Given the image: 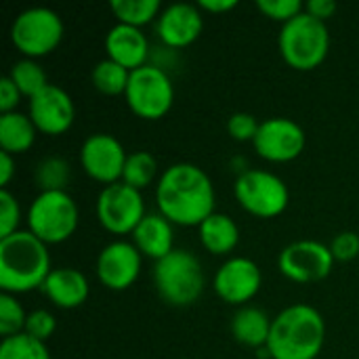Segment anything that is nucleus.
<instances>
[{
	"instance_id": "423d86ee",
	"label": "nucleus",
	"mask_w": 359,
	"mask_h": 359,
	"mask_svg": "<svg viewBox=\"0 0 359 359\" xmlns=\"http://www.w3.org/2000/svg\"><path fill=\"white\" fill-rule=\"evenodd\" d=\"M78 204L67 191H40L25 212L27 231L46 246L61 244L78 229Z\"/></svg>"
},
{
	"instance_id": "2eb2a0df",
	"label": "nucleus",
	"mask_w": 359,
	"mask_h": 359,
	"mask_svg": "<svg viewBox=\"0 0 359 359\" xmlns=\"http://www.w3.org/2000/svg\"><path fill=\"white\" fill-rule=\"evenodd\" d=\"M141 267L143 255L137 250L133 242L126 240H114L107 246H103L95 263L99 282L114 292L128 290L139 280Z\"/></svg>"
},
{
	"instance_id": "bb28decb",
	"label": "nucleus",
	"mask_w": 359,
	"mask_h": 359,
	"mask_svg": "<svg viewBox=\"0 0 359 359\" xmlns=\"http://www.w3.org/2000/svg\"><path fill=\"white\" fill-rule=\"evenodd\" d=\"M156 177H158V162H156V158L149 151L139 149V151L128 154L126 164H124L122 183L143 191V189H147L156 181Z\"/></svg>"
},
{
	"instance_id": "39448f33",
	"label": "nucleus",
	"mask_w": 359,
	"mask_h": 359,
	"mask_svg": "<svg viewBox=\"0 0 359 359\" xmlns=\"http://www.w3.org/2000/svg\"><path fill=\"white\" fill-rule=\"evenodd\" d=\"M278 48L282 59L297 72H311L324 63L330 50L328 25L309 13H301L280 27Z\"/></svg>"
},
{
	"instance_id": "1a4fd4ad",
	"label": "nucleus",
	"mask_w": 359,
	"mask_h": 359,
	"mask_svg": "<svg viewBox=\"0 0 359 359\" xmlns=\"http://www.w3.org/2000/svg\"><path fill=\"white\" fill-rule=\"evenodd\" d=\"M233 194L240 206L257 219H276L288 208L290 202L286 181L276 172L261 168L240 172L233 185Z\"/></svg>"
},
{
	"instance_id": "2f4dec72",
	"label": "nucleus",
	"mask_w": 359,
	"mask_h": 359,
	"mask_svg": "<svg viewBox=\"0 0 359 359\" xmlns=\"http://www.w3.org/2000/svg\"><path fill=\"white\" fill-rule=\"evenodd\" d=\"M257 8L265 17H269L273 21H280L282 25L292 21L294 17H299L305 11L301 0H259Z\"/></svg>"
},
{
	"instance_id": "c85d7f7f",
	"label": "nucleus",
	"mask_w": 359,
	"mask_h": 359,
	"mask_svg": "<svg viewBox=\"0 0 359 359\" xmlns=\"http://www.w3.org/2000/svg\"><path fill=\"white\" fill-rule=\"evenodd\" d=\"M0 359H50V351L46 343H40L21 332L17 337L2 339Z\"/></svg>"
},
{
	"instance_id": "72a5a7b5",
	"label": "nucleus",
	"mask_w": 359,
	"mask_h": 359,
	"mask_svg": "<svg viewBox=\"0 0 359 359\" xmlns=\"http://www.w3.org/2000/svg\"><path fill=\"white\" fill-rule=\"evenodd\" d=\"M259 126H261V122L252 114H248V111H236L227 120V135L233 141H240V143L255 141V137L259 133Z\"/></svg>"
},
{
	"instance_id": "4c0bfd02",
	"label": "nucleus",
	"mask_w": 359,
	"mask_h": 359,
	"mask_svg": "<svg viewBox=\"0 0 359 359\" xmlns=\"http://www.w3.org/2000/svg\"><path fill=\"white\" fill-rule=\"evenodd\" d=\"M13 177H15V156L0 151V185H2V189H6V185L11 183Z\"/></svg>"
},
{
	"instance_id": "393cba45",
	"label": "nucleus",
	"mask_w": 359,
	"mask_h": 359,
	"mask_svg": "<svg viewBox=\"0 0 359 359\" xmlns=\"http://www.w3.org/2000/svg\"><path fill=\"white\" fill-rule=\"evenodd\" d=\"M128 80H130V72L111 59H101L99 63H95V67L90 72V82H93L95 90H99L101 95H107V97L124 95Z\"/></svg>"
},
{
	"instance_id": "c756f323",
	"label": "nucleus",
	"mask_w": 359,
	"mask_h": 359,
	"mask_svg": "<svg viewBox=\"0 0 359 359\" xmlns=\"http://www.w3.org/2000/svg\"><path fill=\"white\" fill-rule=\"evenodd\" d=\"M27 313L15 294H0V337H17L25 330Z\"/></svg>"
},
{
	"instance_id": "a211bd4d",
	"label": "nucleus",
	"mask_w": 359,
	"mask_h": 359,
	"mask_svg": "<svg viewBox=\"0 0 359 359\" xmlns=\"http://www.w3.org/2000/svg\"><path fill=\"white\" fill-rule=\"evenodd\" d=\"M107 59L120 63L128 72H135L147 65L149 59V40L141 27L116 23L105 36Z\"/></svg>"
},
{
	"instance_id": "0eeeda50",
	"label": "nucleus",
	"mask_w": 359,
	"mask_h": 359,
	"mask_svg": "<svg viewBox=\"0 0 359 359\" xmlns=\"http://www.w3.org/2000/svg\"><path fill=\"white\" fill-rule=\"evenodd\" d=\"M63 19L48 6H29L11 23V42L25 59H40L53 53L63 40Z\"/></svg>"
},
{
	"instance_id": "aec40b11",
	"label": "nucleus",
	"mask_w": 359,
	"mask_h": 359,
	"mask_svg": "<svg viewBox=\"0 0 359 359\" xmlns=\"http://www.w3.org/2000/svg\"><path fill=\"white\" fill-rule=\"evenodd\" d=\"M130 238L143 259L156 263L175 250V225L160 212H147Z\"/></svg>"
},
{
	"instance_id": "f3484780",
	"label": "nucleus",
	"mask_w": 359,
	"mask_h": 359,
	"mask_svg": "<svg viewBox=\"0 0 359 359\" xmlns=\"http://www.w3.org/2000/svg\"><path fill=\"white\" fill-rule=\"evenodd\" d=\"M204 29L202 8L189 2H175L162 8L156 32L164 46L168 48H185L194 44Z\"/></svg>"
},
{
	"instance_id": "b1692460",
	"label": "nucleus",
	"mask_w": 359,
	"mask_h": 359,
	"mask_svg": "<svg viewBox=\"0 0 359 359\" xmlns=\"http://www.w3.org/2000/svg\"><path fill=\"white\" fill-rule=\"evenodd\" d=\"M109 11L118 19V23L143 27L151 23L154 19L158 21L162 13V2L160 0H111Z\"/></svg>"
},
{
	"instance_id": "4be33fe9",
	"label": "nucleus",
	"mask_w": 359,
	"mask_h": 359,
	"mask_svg": "<svg viewBox=\"0 0 359 359\" xmlns=\"http://www.w3.org/2000/svg\"><path fill=\"white\" fill-rule=\"evenodd\" d=\"M200 244L215 257H227L240 244V227L227 212H212L198 227Z\"/></svg>"
},
{
	"instance_id": "6ab92c4d",
	"label": "nucleus",
	"mask_w": 359,
	"mask_h": 359,
	"mask_svg": "<svg viewBox=\"0 0 359 359\" xmlns=\"http://www.w3.org/2000/svg\"><path fill=\"white\" fill-rule=\"evenodd\" d=\"M44 297L59 309H78L90 294L88 278L76 267H57L48 273L40 288Z\"/></svg>"
},
{
	"instance_id": "ddd939ff",
	"label": "nucleus",
	"mask_w": 359,
	"mask_h": 359,
	"mask_svg": "<svg viewBox=\"0 0 359 359\" xmlns=\"http://www.w3.org/2000/svg\"><path fill=\"white\" fill-rule=\"evenodd\" d=\"M124 145L109 133H93L80 147V166L97 183L114 185L122 181L126 164Z\"/></svg>"
},
{
	"instance_id": "e433bc0d",
	"label": "nucleus",
	"mask_w": 359,
	"mask_h": 359,
	"mask_svg": "<svg viewBox=\"0 0 359 359\" xmlns=\"http://www.w3.org/2000/svg\"><path fill=\"white\" fill-rule=\"evenodd\" d=\"M305 13L326 23L337 13V2L334 0H309L305 4Z\"/></svg>"
},
{
	"instance_id": "7c9ffc66",
	"label": "nucleus",
	"mask_w": 359,
	"mask_h": 359,
	"mask_svg": "<svg viewBox=\"0 0 359 359\" xmlns=\"http://www.w3.org/2000/svg\"><path fill=\"white\" fill-rule=\"evenodd\" d=\"M21 219L23 215H21L19 200L8 189H2L0 191V240L19 231Z\"/></svg>"
},
{
	"instance_id": "f8f14e48",
	"label": "nucleus",
	"mask_w": 359,
	"mask_h": 359,
	"mask_svg": "<svg viewBox=\"0 0 359 359\" xmlns=\"http://www.w3.org/2000/svg\"><path fill=\"white\" fill-rule=\"evenodd\" d=\"M252 145L263 160L273 164H286L297 160L305 151L307 135L297 120L276 116L261 122Z\"/></svg>"
},
{
	"instance_id": "412c9836",
	"label": "nucleus",
	"mask_w": 359,
	"mask_h": 359,
	"mask_svg": "<svg viewBox=\"0 0 359 359\" xmlns=\"http://www.w3.org/2000/svg\"><path fill=\"white\" fill-rule=\"evenodd\" d=\"M271 324L273 318H269L263 309L255 305H244L233 313L229 330L240 345L250 349H265L271 334Z\"/></svg>"
},
{
	"instance_id": "58836bf2",
	"label": "nucleus",
	"mask_w": 359,
	"mask_h": 359,
	"mask_svg": "<svg viewBox=\"0 0 359 359\" xmlns=\"http://www.w3.org/2000/svg\"><path fill=\"white\" fill-rule=\"evenodd\" d=\"M198 6L206 13H227L238 6V0H200Z\"/></svg>"
},
{
	"instance_id": "20e7f679",
	"label": "nucleus",
	"mask_w": 359,
	"mask_h": 359,
	"mask_svg": "<svg viewBox=\"0 0 359 359\" xmlns=\"http://www.w3.org/2000/svg\"><path fill=\"white\" fill-rule=\"evenodd\" d=\"M158 297L170 307H191L204 292V267L191 250L175 248L154 265Z\"/></svg>"
},
{
	"instance_id": "4468645a",
	"label": "nucleus",
	"mask_w": 359,
	"mask_h": 359,
	"mask_svg": "<svg viewBox=\"0 0 359 359\" xmlns=\"http://www.w3.org/2000/svg\"><path fill=\"white\" fill-rule=\"evenodd\" d=\"M263 286L261 267L248 257H229L215 273L212 288L227 305H248Z\"/></svg>"
},
{
	"instance_id": "a878e982",
	"label": "nucleus",
	"mask_w": 359,
	"mask_h": 359,
	"mask_svg": "<svg viewBox=\"0 0 359 359\" xmlns=\"http://www.w3.org/2000/svg\"><path fill=\"white\" fill-rule=\"evenodd\" d=\"M8 78L15 82V86L21 90L23 97H27V101L32 97H36L40 90H44L50 82L48 76L44 72V67L36 61V59H19L11 65Z\"/></svg>"
},
{
	"instance_id": "f257e3e1",
	"label": "nucleus",
	"mask_w": 359,
	"mask_h": 359,
	"mask_svg": "<svg viewBox=\"0 0 359 359\" xmlns=\"http://www.w3.org/2000/svg\"><path fill=\"white\" fill-rule=\"evenodd\" d=\"M212 179L191 162L170 164L156 183L158 212L172 225L200 227L215 210Z\"/></svg>"
},
{
	"instance_id": "5701e85b",
	"label": "nucleus",
	"mask_w": 359,
	"mask_h": 359,
	"mask_svg": "<svg viewBox=\"0 0 359 359\" xmlns=\"http://www.w3.org/2000/svg\"><path fill=\"white\" fill-rule=\"evenodd\" d=\"M38 128L34 126L32 118L23 111H11L0 116V149L19 156L32 149L36 143Z\"/></svg>"
},
{
	"instance_id": "7ed1b4c3",
	"label": "nucleus",
	"mask_w": 359,
	"mask_h": 359,
	"mask_svg": "<svg viewBox=\"0 0 359 359\" xmlns=\"http://www.w3.org/2000/svg\"><path fill=\"white\" fill-rule=\"evenodd\" d=\"M50 267L48 246L32 231L19 229L0 240V288L6 294H23L42 288Z\"/></svg>"
},
{
	"instance_id": "f03ea898",
	"label": "nucleus",
	"mask_w": 359,
	"mask_h": 359,
	"mask_svg": "<svg viewBox=\"0 0 359 359\" xmlns=\"http://www.w3.org/2000/svg\"><path fill=\"white\" fill-rule=\"evenodd\" d=\"M324 343V316L313 305L294 303L273 318L267 351L271 359H316Z\"/></svg>"
},
{
	"instance_id": "9b49d317",
	"label": "nucleus",
	"mask_w": 359,
	"mask_h": 359,
	"mask_svg": "<svg viewBox=\"0 0 359 359\" xmlns=\"http://www.w3.org/2000/svg\"><path fill=\"white\" fill-rule=\"evenodd\" d=\"M334 263L330 246L318 240H297L284 246L278 257L280 273L297 284L322 282L330 276Z\"/></svg>"
},
{
	"instance_id": "f704fd0d",
	"label": "nucleus",
	"mask_w": 359,
	"mask_h": 359,
	"mask_svg": "<svg viewBox=\"0 0 359 359\" xmlns=\"http://www.w3.org/2000/svg\"><path fill=\"white\" fill-rule=\"evenodd\" d=\"M332 250L334 261L341 263H349L359 257V233L355 231H341L332 238V242L328 244Z\"/></svg>"
},
{
	"instance_id": "9d476101",
	"label": "nucleus",
	"mask_w": 359,
	"mask_h": 359,
	"mask_svg": "<svg viewBox=\"0 0 359 359\" xmlns=\"http://www.w3.org/2000/svg\"><path fill=\"white\" fill-rule=\"evenodd\" d=\"M95 212L101 227L114 236H133L147 215L143 194L122 181L99 191Z\"/></svg>"
},
{
	"instance_id": "c9c22d12",
	"label": "nucleus",
	"mask_w": 359,
	"mask_h": 359,
	"mask_svg": "<svg viewBox=\"0 0 359 359\" xmlns=\"http://www.w3.org/2000/svg\"><path fill=\"white\" fill-rule=\"evenodd\" d=\"M21 99H23L21 90L15 86V82H13L8 76H4V78L0 80V111H2V114L19 111L17 107H19Z\"/></svg>"
},
{
	"instance_id": "473e14b6",
	"label": "nucleus",
	"mask_w": 359,
	"mask_h": 359,
	"mask_svg": "<svg viewBox=\"0 0 359 359\" xmlns=\"http://www.w3.org/2000/svg\"><path fill=\"white\" fill-rule=\"evenodd\" d=\"M57 330V320L50 311L46 309H34L27 313V322H25V334L40 341V343H46Z\"/></svg>"
},
{
	"instance_id": "dca6fc26",
	"label": "nucleus",
	"mask_w": 359,
	"mask_h": 359,
	"mask_svg": "<svg viewBox=\"0 0 359 359\" xmlns=\"http://www.w3.org/2000/svg\"><path fill=\"white\" fill-rule=\"evenodd\" d=\"M27 116L32 118L38 133L59 137L72 128L76 120V105L65 88L59 84H48L27 101Z\"/></svg>"
},
{
	"instance_id": "6e6552de",
	"label": "nucleus",
	"mask_w": 359,
	"mask_h": 359,
	"mask_svg": "<svg viewBox=\"0 0 359 359\" xmlns=\"http://www.w3.org/2000/svg\"><path fill=\"white\" fill-rule=\"evenodd\" d=\"M124 99L137 118L160 120L170 111L175 103V86L164 67L147 63L130 72Z\"/></svg>"
},
{
	"instance_id": "cd10ccee",
	"label": "nucleus",
	"mask_w": 359,
	"mask_h": 359,
	"mask_svg": "<svg viewBox=\"0 0 359 359\" xmlns=\"http://www.w3.org/2000/svg\"><path fill=\"white\" fill-rule=\"evenodd\" d=\"M69 177H72V168H69L67 160H63L59 156L42 158L34 170V179H36V185L40 187V191H67L65 185H67Z\"/></svg>"
}]
</instances>
